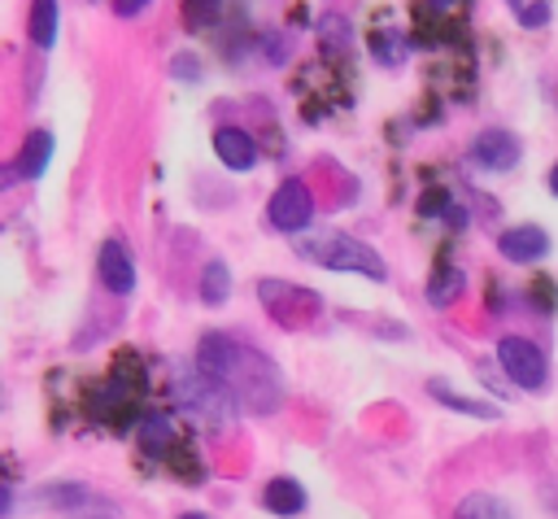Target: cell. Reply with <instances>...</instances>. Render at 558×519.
<instances>
[{
  "mask_svg": "<svg viewBox=\"0 0 558 519\" xmlns=\"http://www.w3.org/2000/svg\"><path fill=\"white\" fill-rule=\"evenodd\" d=\"M196 366H201L205 375L222 379V384H227L235 397H244V406L257 410V414H270V410L279 406V397H283L279 371H275L262 353H253V349H244V345H235V340H227V336H218V331L201 336Z\"/></svg>",
  "mask_w": 558,
  "mask_h": 519,
  "instance_id": "6da1fadb",
  "label": "cell"
},
{
  "mask_svg": "<svg viewBox=\"0 0 558 519\" xmlns=\"http://www.w3.org/2000/svg\"><path fill=\"white\" fill-rule=\"evenodd\" d=\"M227 384L222 379H214V375H205L201 366L192 371V366H174L170 371V397H174V406L183 410V414H192L196 423H214V427H227L231 423V401H227V393H222Z\"/></svg>",
  "mask_w": 558,
  "mask_h": 519,
  "instance_id": "7a4b0ae2",
  "label": "cell"
},
{
  "mask_svg": "<svg viewBox=\"0 0 558 519\" xmlns=\"http://www.w3.org/2000/svg\"><path fill=\"white\" fill-rule=\"evenodd\" d=\"M301 253L314 257V262H323V266H331V270H357V275H366V279H384V257H379L371 244L349 240V236H331V240H323L318 249L301 244Z\"/></svg>",
  "mask_w": 558,
  "mask_h": 519,
  "instance_id": "3957f363",
  "label": "cell"
},
{
  "mask_svg": "<svg viewBox=\"0 0 558 519\" xmlns=\"http://www.w3.org/2000/svg\"><path fill=\"white\" fill-rule=\"evenodd\" d=\"M497 362H501V371H506L519 388H527V393L545 388V379H549V362H545V353H541L532 340H523V336H506V340H497Z\"/></svg>",
  "mask_w": 558,
  "mask_h": 519,
  "instance_id": "277c9868",
  "label": "cell"
},
{
  "mask_svg": "<svg viewBox=\"0 0 558 519\" xmlns=\"http://www.w3.org/2000/svg\"><path fill=\"white\" fill-rule=\"evenodd\" d=\"M126 371H131V358H122L118 371H113V379L96 393V414L100 419H118V414H126L144 397V366L135 375H126Z\"/></svg>",
  "mask_w": 558,
  "mask_h": 519,
  "instance_id": "5b68a950",
  "label": "cell"
},
{
  "mask_svg": "<svg viewBox=\"0 0 558 519\" xmlns=\"http://www.w3.org/2000/svg\"><path fill=\"white\" fill-rule=\"evenodd\" d=\"M310 214H314V201H310V188L301 179H288V183L275 188V196H270V222L279 231H301L310 222Z\"/></svg>",
  "mask_w": 558,
  "mask_h": 519,
  "instance_id": "8992f818",
  "label": "cell"
},
{
  "mask_svg": "<svg viewBox=\"0 0 558 519\" xmlns=\"http://www.w3.org/2000/svg\"><path fill=\"white\" fill-rule=\"evenodd\" d=\"M48 506L61 510V515H70V519H118V506H109L105 497L87 493L83 484H57L48 493Z\"/></svg>",
  "mask_w": 558,
  "mask_h": 519,
  "instance_id": "52a82bcc",
  "label": "cell"
},
{
  "mask_svg": "<svg viewBox=\"0 0 558 519\" xmlns=\"http://www.w3.org/2000/svg\"><path fill=\"white\" fill-rule=\"evenodd\" d=\"M214 153L227 170H253L257 166V144L244 126H218L214 131Z\"/></svg>",
  "mask_w": 558,
  "mask_h": 519,
  "instance_id": "ba28073f",
  "label": "cell"
},
{
  "mask_svg": "<svg viewBox=\"0 0 558 519\" xmlns=\"http://www.w3.org/2000/svg\"><path fill=\"white\" fill-rule=\"evenodd\" d=\"M497 249H501V257H506V262H541V257L549 253V236H545L541 227L523 222V227H510V231H501Z\"/></svg>",
  "mask_w": 558,
  "mask_h": 519,
  "instance_id": "9c48e42d",
  "label": "cell"
},
{
  "mask_svg": "<svg viewBox=\"0 0 558 519\" xmlns=\"http://www.w3.org/2000/svg\"><path fill=\"white\" fill-rule=\"evenodd\" d=\"M96 270H100V283H105L109 292H118V297H126V292L135 288V266H131V257H126V249H122L118 240H105V244H100Z\"/></svg>",
  "mask_w": 558,
  "mask_h": 519,
  "instance_id": "30bf717a",
  "label": "cell"
},
{
  "mask_svg": "<svg viewBox=\"0 0 558 519\" xmlns=\"http://www.w3.org/2000/svg\"><path fill=\"white\" fill-rule=\"evenodd\" d=\"M471 157H475L480 166H488V170H514V161H519V140H514L510 131H484V135H475Z\"/></svg>",
  "mask_w": 558,
  "mask_h": 519,
  "instance_id": "8fae6325",
  "label": "cell"
},
{
  "mask_svg": "<svg viewBox=\"0 0 558 519\" xmlns=\"http://www.w3.org/2000/svg\"><path fill=\"white\" fill-rule=\"evenodd\" d=\"M262 506L270 510V515H301L305 510V488L296 484V480H288V475H275L266 488H262Z\"/></svg>",
  "mask_w": 558,
  "mask_h": 519,
  "instance_id": "7c38bea8",
  "label": "cell"
},
{
  "mask_svg": "<svg viewBox=\"0 0 558 519\" xmlns=\"http://www.w3.org/2000/svg\"><path fill=\"white\" fill-rule=\"evenodd\" d=\"M140 449L144 454H170L174 449V423L161 419V414H148L140 423Z\"/></svg>",
  "mask_w": 558,
  "mask_h": 519,
  "instance_id": "4fadbf2b",
  "label": "cell"
},
{
  "mask_svg": "<svg viewBox=\"0 0 558 519\" xmlns=\"http://www.w3.org/2000/svg\"><path fill=\"white\" fill-rule=\"evenodd\" d=\"M453 519H514V515L506 510L501 497H493V493H471V497L458 502Z\"/></svg>",
  "mask_w": 558,
  "mask_h": 519,
  "instance_id": "5bb4252c",
  "label": "cell"
},
{
  "mask_svg": "<svg viewBox=\"0 0 558 519\" xmlns=\"http://www.w3.org/2000/svg\"><path fill=\"white\" fill-rule=\"evenodd\" d=\"M48 153H52V140H48L44 131H39V135H31V140H26V148H22V157H17V166H13V174H22V179L44 174Z\"/></svg>",
  "mask_w": 558,
  "mask_h": 519,
  "instance_id": "9a60e30c",
  "label": "cell"
},
{
  "mask_svg": "<svg viewBox=\"0 0 558 519\" xmlns=\"http://www.w3.org/2000/svg\"><path fill=\"white\" fill-rule=\"evenodd\" d=\"M57 39V0H35L31 4V44L52 48Z\"/></svg>",
  "mask_w": 558,
  "mask_h": 519,
  "instance_id": "2e32d148",
  "label": "cell"
},
{
  "mask_svg": "<svg viewBox=\"0 0 558 519\" xmlns=\"http://www.w3.org/2000/svg\"><path fill=\"white\" fill-rule=\"evenodd\" d=\"M371 57H375L379 65H401V61H405V39H401V31H375V35H371Z\"/></svg>",
  "mask_w": 558,
  "mask_h": 519,
  "instance_id": "e0dca14e",
  "label": "cell"
},
{
  "mask_svg": "<svg viewBox=\"0 0 558 519\" xmlns=\"http://www.w3.org/2000/svg\"><path fill=\"white\" fill-rule=\"evenodd\" d=\"M418 214H423V218H436V214H445L449 222H458V227H462V209H458V201H453L445 188H427V192L418 196Z\"/></svg>",
  "mask_w": 558,
  "mask_h": 519,
  "instance_id": "ac0fdd59",
  "label": "cell"
},
{
  "mask_svg": "<svg viewBox=\"0 0 558 519\" xmlns=\"http://www.w3.org/2000/svg\"><path fill=\"white\" fill-rule=\"evenodd\" d=\"M227 266L222 262H209L205 266V275H201V297L209 301V305H218V301H227Z\"/></svg>",
  "mask_w": 558,
  "mask_h": 519,
  "instance_id": "d6986e66",
  "label": "cell"
},
{
  "mask_svg": "<svg viewBox=\"0 0 558 519\" xmlns=\"http://www.w3.org/2000/svg\"><path fill=\"white\" fill-rule=\"evenodd\" d=\"M427 297H432L436 305L458 301V297H462V275H458V270H436V279L427 283Z\"/></svg>",
  "mask_w": 558,
  "mask_h": 519,
  "instance_id": "ffe728a7",
  "label": "cell"
},
{
  "mask_svg": "<svg viewBox=\"0 0 558 519\" xmlns=\"http://www.w3.org/2000/svg\"><path fill=\"white\" fill-rule=\"evenodd\" d=\"M432 397H436V401H445V406H453V410H462V414H471V419H493V410H488V406L466 401V397H453V393H445L440 384H432Z\"/></svg>",
  "mask_w": 558,
  "mask_h": 519,
  "instance_id": "44dd1931",
  "label": "cell"
},
{
  "mask_svg": "<svg viewBox=\"0 0 558 519\" xmlns=\"http://www.w3.org/2000/svg\"><path fill=\"white\" fill-rule=\"evenodd\" d=\"M218 9H222V0H183L187 26H209V22L218 17Z\"/></svg>",
  "mask_w": 558,
  "mask_h": 519,
  "instance_id": "7402d4cb",
  "label": "cell"
},
{
  "mask_svg": "<svg viewBox=\"0 0 558 519\" xmlns=\"http://www.w3.org/2000/svg\"><path fill=\"white\" fill-rule=\"evenodd\" d=\"M323 44H327L331 52L349 48V35H344V22H340V17H323Z\"/></svg>",
  "mask_w": 558,
  "mask_h": 519,
  "instance_id": "603a6c76",
  "label": "cell"
},
{
  "mask_svg": "<svg viewBox=\"0 0 558 519\" xmlns=\"http://www.w3.org/2000/svg\"><path fill=\"white\" fill-rule=\"evenodd\" d=\"M519 17H523V26H545V17H549V4H545V0H536V4L519 9Z\"/></svg>",
  "mask_w": 558,
  "mask_h": 519,
  "instance_id": "cb8c5ba5",
  "label": "cell"
},
{
  "mask_svg": "<svg viewBox=\"0 0 558 519\" xmlns=\"http://www.w3.org/2000/svg\"><path fill=\"white\" fill-rule=\"evenodd\" d=\"M144 4H148V0H113V13H118V17H131V13H140Z\"/></svg>",
  "mask_w": 558,
  "mask_h": 519,
  "instance_id": "d4e9b609",
  "label": "cell"
},
{
  "mask_svg": "<svg viewBox=\"0 0 558 519\" xmlns=\"http://www.w3.org/2000/svg\"><path fill=\"white\" fill-rule=\"evenodd\" d=\"M427 4H432L436 13H449V9H453V4H462V0H427Z\"/></svg>",
  "mask_w": 558,
  "mask_h": 519,
  "instance_id": "484cf974",
  "label": "cell"
},
{
  "mask_svg": "<svg viewBox=\"0 0 558 519\" xmlns=\"http://www.w3.org/2000/svg\"><path fill=\"white\" fill-rule=\"evenodd\" d=\"M549 192H554V196H558V166H554V170H549Z\"/></svg>",
  "mask_w": 558,
  "mask_h": 519,
  "instance_id": "4316f807",
  "label": "cell"
},
{
  "mask_svg": "<svg viewBox=\"0 0 558 519\" xmlns=\"http://www.w3.org/2000/svg\"><path fill=\"white\" fill-rule=\"evenodd\" d=\"M183 519H205V515H183Z\"/></svg>",
  "mask_w": 558,
  "mask_h": 519,
  "instance_id": "83f0119b",
  "label": "cell"
},
{
  "mask_svg": "<svg viewBox=\"0 0 558 519\" xmlns=\"http://www.w3.org/2000/svg\"><path fill=\"white\" fill-rule=\"evenodd\" d=\"M510 4H514V9H523V4H519V0H510Z\"/></svg>",
  "mask_w": 558,
  "mask_h": 519,
  "instance_id": "f1b7e54d",
  "label": "cell"
}]
</instances>
